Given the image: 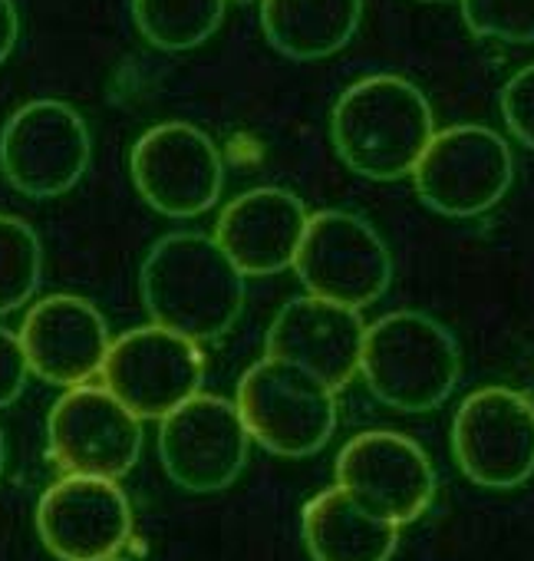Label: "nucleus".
I'll list each match as a JSON object with an SVG mask.
<instances>
[{
    "instance_id": "f257e3e1",
    "label": "nucleus",
    "mask_w": 534,
    "mask_h": 561,
    "mask_svg": "<svg viewBox=\"0 0 534 561\" xmlns=\"http://www.w3.org/2000/svg\"><path fill=\"white\" fill-rule=\"evenodd\" d=\"M139 291L152 324L191 344L221 341L244 311V274L201 231L159 238L142 261Z\"/></svg>"
},
{
    "instance_id": "f03ea898",
    "label": "nucleus",
    "mask_w": 534,
    "mask_h": 561,
    "mask_svg": "<svg viewBox=\"0 0 534 561\" xmlns=\"http://www.w3.org/2000/svg\"><path fill=\"white\" fill-rule=\"evenodd\" d=\"M436 116L426 93L396 73L363 77L340 93L330 113V139L344 165L370 182H399L413 175Z\"/></svg>"
},
{
    "instance_id": "7ed1b4c3",
    "label": "nucleus",
    "mask_w": 534,
    "mask_h": 561,
    "mask_svg": "<svg viewBox=\"0 0 534 561\" xmlns=\"http://www.w3.org/2000/svg\"><path fill=\"white\" fill-rule=\"evenodd\" d=\"M360 374L390 410L432 413L458 387L462 354L445 324L422 311H393L367 328Z\"/></svg>"
},
{
    "instance_id": "20e7f679",
    "label": "nucleus",
    "mask_w": 534,
    "mask_h": 561,
    "mask_svg": "<svg viewBox=\"0 0 534 561\" xmlns=\"http://www.w3.org/2000/svg\"><path fill=\"white\" fill-rule=\"evenodd\" d=\"M234 407L251 443L285 459L321 453L337 430V393L304 367L275 357L244 370Z\"/></svg>"
},
{
    "instance_id": "39448f33",
    "label": "nucleus",
    "mask_w": 534,
    "mask_h": 561,
    "mask_svg": "<svg viewBox=\"0 0 534 561\" xmlns=\"http://www.w3.org/2000/svg\"><path fill=\"white\" fill-rule=\"evenodd\" d=\"M294 271L307 295L360 311L390 291L393 254L367 218L327 208L307 218Z\"/></svg>"
},
{
    "instance_id": "423d86ee",
    "label": "nucleus",
    "mask_w": 534,
    "mask_h": 561,
    "mask_svg": "<svg viewBox=\"0 0 534 561\" xmlns=\"http://www.w3.org/2000/svg\"><path fill=\"white\" fill-rule=\"evenodd\" d=\"M422 205L445 218H478L491 211L514 182L508 142L478 123H458L436 133L413 169Z\"/></svg>"
},
{
    "instance_id": "0eeeda50",
    "label": "nucleus",
    "mask_w": 534,
    "mask_h": 561,
    "mask_svg": "<svg viewBox=\"0 0 534 561\" xmlns=\"http://www.w3.org/2000/svg\"><path fill=\"white\" fill-rule=\"evenodd\" d=\"M90 159V126L63 100L24 103L0 129V172L27 198L67 195L86 175Z\"/></svg>"
},
{
    "instance_id": "6e6552de",
    "label": "nucleus",
    "mask_w": 534,
    "mask_h": 561,
    "mask_svg": "<svg viewBox=\"0 0 534 561\" xmlns=\"http://www.w3.org/2000/svg\"><path fill=\"white\" fill-rule=\"evenodd\" d=\"M452 456L481 489L508 492L534 476V400L511 387H481L452 420Z\"/></svg>"
},
{
    "instance_id": "1a4fd4ad",
    "label": "nucleus",
    "mask_w": 534,
    "mask_h": 561,
    "mask_svg": "<svg viewBox=\"0 0 534 561\" xmlns=\"http://www.w3.org/2000/svg\"><path fill=\"white\" fill-rule=\"evenodd\" d=\"M103 390L132 416L162 420L185 400L201 393L205 357L198 344L159 324L119 334L100 367Z\"/></svg>"
},
{
    "instance_id": "9d476101",
    "label": "nucleus",
    "mask_w": 534,
    "mask_h": 561,
    "mask_svg": "<svg viewBox=\"0 0 534 561\" xmlns=\"http://www.w3.org/2000/svg\"><path fill=\"white\" fill-rule=\"evenodd\" d=\"M129 175L142 202L165 218H198L224 188V162L214 139L178 119L159 123L136 139Z\"/></svg>"
},
{
    "instance_id": "9b49d317",
    "label": "nucleus",
    "mask_w": 534,
    "mask_h": 561,
    "mask_svg": "<svg viewBox=\"0 0 534 561\" xmlns=\"http://www.w3.org/2000/svg\"><path fill=\"white\" fill-rule=\"evenodd\" d=\"M47 446L63 476L116 482L142 456V420L103 387H70L47 416Z\"/></svg>"
},
{
    "instance_id": "f8f14e48",
    "label": "nucleus",
    "mask_w": 534,
    "mask_h": 561,
    "mask_svg": "<svg viewBox=\"0 0 534 561\" xmlns=\"http://www.w3.org/2000/svg\"><path fill=\"white\" fill-rule=\"evenodd\" d=\"M334 485L353 495L363 508L399 528L422 518L436 499V469L429 453L393 430L357 433L337 456Z\"/></svg>"
},
{
    "instance_id": "ddd939ff",
    "label": "nucleus",
    "mask_w": 534,
    "mask_h": 561,
    "mask_svg": "<svg viewBox=\"0 0 534 561\" xmlns=\"http://www.w3.org/2000/svg\"><path fill=\"white\" fill-rule=\"evenodd\" d=\"M251 436L237 407L224 397L198 393L162 416L159 459L169 479L195 495L228 489L247 466Z\"/></svg>"
},
{
    "instance_id": "4468645a",
    "label": "nucleus",
    "mask_w": 534,
    "mask_h": 561,
    "mask_svg": "<svg viewBox=\"0 0 534 561\" xmlns=\"http://www.w3.org/2000/svg\"><path fill=\"white\" fill-rule=\"evenodd\" d=\"M37 535L60 561L113 558L132 535L129 495L113 479L63 476L37 502Z\"/></svg>"
},
{
    "instance_id": "2eb2a0df",
    "label": "nucleus",
    "mask_w": 534,
    "mask_h": 561,
    "mask_svg": "<svg viewBox=\"0 0 534 561\" xmlns=\"http://www.w3.org/2000/svg\"><path fill=\"white\" fill-rule=\"evenodd\" d=\"M363 337L367 324L360 311L304 295L288 301L267 328L264 357L298 364L340 393L360 374Z\"/></svg>"
},
{
    "instance_id": "dca6fc26",
    "label": "nucleus",
    "mask_w": 534,
    "mask_h": 561,
    "mask_svg": "<svg viewBox=\"0 0 534 561\" xmlns=\"http://www.w3.org/2000/svg\"><path fill=\"white\" fill-rule=\"evenodd\" d=\"M18 337L31 374L67 390L96 377L113 344L100 308L77 295H50L37 301Z\"/></svg>"
},
{
    "instance_id": "f3484780",
    "label": "nucleus",
    "mask_w": 534,
    "mask_h": 561,
    "mask_svg": "<svg viewBox=\"0 0 534 561\" xmlns=\"http://www.w3.org/2000/svg\"><path fill=\"white\" fill-rule=\"evenodd\" d=\"M307 218L311 215L294 192L260 185L224 205L214 241L244 277L281 274L294 267Z\"/></svg>"
},
{
    "instance_id": "a211bd4d",
    "label": "nucleus",
    "mask_w": 534,
    "mask_h": 561,
    "mask_svg": "<svg viewBox=\"0 0 534 561\" xmlns=\"http://www.w3.org/2000/svg\"><path fill=\"white\" fill-rule=\"evenodd\" d=\"M301 535L311 561H390L399 548V525L373 515L340 485L307 499Z\"/></svg>"
},
{
    "instance_id": "6ab92c4d",
    "label": "nucleus",
    "mask_w": 534,
    "mask_h": 561,
    "mask_svg": "<svg viewBox=\"0 0 534 561\" xmlns=\"http://www.w3.org/2000/svg\"><path fill=\"white\" fill-rule=\"evenodd\" d=\"M363 0H260V31L278 54L311 64L340 54L360 31Z\"/></svg>"
},
{
    "instance_id": "aec40b11",
    "label": "nucleus",
    "mask_w": 534,
    "mask_h": 561,
    "mask_svg": "<svg viewBox=\"0 0 534 561\" xmlns=\"http://www.w3.org/2000/svg\"><path fill=\"white\" fill-rule=\"evenodd\" d=\"M228 0H132L139 34L169 54L201 47L224 21Z\"/></svg>"
},
{
    "instance_id": "412c9836",
    "label": "nucleus",
    "mask_w": 534,
    "mask_h": 561,
    "mask_svg": "<svg viewBox=\"0 0 534 561\" xmlns=\"http://www.w3.org/2000/svg\"><path fill=\"white\" fill-rule=\"evenodd\" d=\"M44 274V244L18 215H0V314L24 308Z\"/></svg>"
},
{
    "instance_id": "4be33fe9",
    "label": "nucleus",
    "mask_w": 534,
    "mask_h": 561,
    "mask_svg": "<svg viewBox=\"0 0 534 561\" xmlns=\"http://www.w3.org/2000/svg\"><path fill=\"white\" fill-rule=\"evenodd\" d=\"M465 27L481 41L534 44V0H458Z\"/></svg>"
},
{
    "instance_id": "5701e85b",
    "label": "nucleus",
    "mask_w": 534,
    "mask_h": 561,
    "mask_svg": "<svg viewBox=\"0 0 534 561\" xmlns=\"http://www.w3.org/2000/svg\"><path fill=\"white\" fill-rule=\"evenodd\" d=\"M498 106H501V119L508 133L534 152V64L521 67L501 87Z\"/></svg>"
},
{
    "instance_id": "b1692460",
    "label": "nucleus",
    "mask_w": 534,
    "mask_h": 561,
    "mask_svg": "<svg viewBox=\"0 0 534 561\" xmlns=\"http://www.w3.org/2000/svg\"><path fill=\"white\" fill-rule=\"evenodd\" d=\"M27 377H31V367H27L21 337L11 334L8 328H0V410L11 407L24 393Z\"/></svg>"
},
{
    "instance_id": "393cba45",
    "label": "nucleus",
    "mask_w": 534,
    "mask_h": 561,
    "mask_svg": "<svg viewBox=\"0 0 534 561\" xmlns=\"http://www.w3.org/2000/svg\"><path fill=\"white\" fill-rule=\"evenodd\" d=\"M21 41V14L14 0H0V64H4Z\"/></svg>"
},
{
    "instance_id": "a878e982",
    "label": "nucleus",
    "mask_w": 534,
    "mask_h": 561,
    "mask_svg": "<svg viewBox=\"0 0 534 561\" xmlns=\"http://www.w3.org/2000/svg\"><path fill=\"white\" fill-rule=\"evenodd\" d=\"M4 466H8V443L4 433H0V479H4Z\"/></svg>"
},
{
    "instance_id": "bb28decb",
    "label": "nucleus",
    "mask_w": 534,
    "mask_h": 561,
    "mask_svg": "<svg viewBox=\"0 0 534 561\" xmlns=\"http://www.w3.org/2000/svg\"><path fill=\"white\" fill-rule=\"evenodd\" d=\"M100 561H129V558H119V554H113V558H100Z\"/></svg>"
},
{
    "instance_id": "cd10ccee",
    "label": "nucleus",
    "mask_w": 534,
    "mask_h": 561,
    "mask_svg": "<svg viewBox=\"0 0 534 561\" xmlns=\"http://www.w3.org/2000/svg\"><path fill=\"white\" fill-rule=\"evenodd\" d=\"M422 4H442V0H422Z\"/></svg>"
},
{
    "instance_id": "c85d7f7f",
    "label": "nucleus",
    "mask_w": 534,
    "mask_h": 561,
    "mask_svg": "<svg viewBox=\"0 0 534 561\" xmlns=\"http://www.w3.org/2000/svg\"><path fill=\"white\" fill-rule=\"evenodd\" d=\"M244 4H247V0H244Z\"/></svg>"
}]
</instances>
